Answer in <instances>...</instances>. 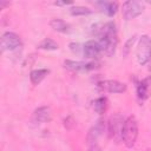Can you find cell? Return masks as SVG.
Segmentation results:
<instances>
[{"label": "cell", "mask_w": 151, "mask_h": 151, "mask_svg": "<svg viewBox=\"0 0 151 151\" xmlns=\"http://www.w3.org/2000/svg\"><path fill=\"white\" fill-rule=\"evenodd\" d=\"M145 151H151V149H147V150H145Z\"/></svg>", "instance_id": "d4e9b609"}, {"label": "cell", "mask_w": 151, "mask_h": 151, "mask_svg": "<svg viewBox=\"0 0 151 151\" xmlns=\"http://www.w3.org/2000/svg\"><path fill=\"white\" fill-rule=\"evenodd\" d=\"M88 151H103L97 144H94V145H91L90 147H88Z\"/></svg>", "instance_id": "7402d4cb"}, {"label": "cell", "mask_w": 151, "mask_h": 151, "mask_svg": "<svg viewBox=\"0 0 151 151\" xmlns=\"http://www.w3.org/2000/svg\"><path fill=\"white\" fill-rule=\"evenodd\" d=\"M137 137H138V123L133 116H130L124 120L120 138L127 147H132L136 144Z\"/></svg>", "instance_id": "7a4b0ae2"}, {"label": "cell", "mask_w": 151, "mask_h": 151, "mask_svg": "<svg viewBox=\"0 0 151 151\" xmlns=\"http://www.w3.org/2000/svg\"><path fill=\"white\" fill-rule=\"evenodd\" d=\"M54 4H55L57 6H64V5H68V4H72V1H63V2H61V1H55Z\"/></svg>", "instance_id": "603a6c76"}, {"label": "cell", "mask_w": 151, "mask_h": 151, "mask_svg": "<svg viewBox=\"0 0 151 151\" xmlns=\"http://www.w3.org/2000/svg\"><path fill=\"white\" fill-rule=\"evenodd\" d=\"M64 65L67 70L73 72H85L98 67L97 63H85V61H74V60H65Z\"/></svg>", "instance_id": "ba28073f"}, {"label": "cell", "mask_w": 151, "mask_h": 151, "mask_svg": "<svg viewBox=\"0 0 151 151\" xmlns=\"http://www.w3.org/2000/svg\"><path fill=\"white\" fill-rule=\"evenodd\" d=\"M70 13L72 15L79 17V15H88L92 13V11L87 7H84V6H73L70 8Z\"/></svg>", "instance_id": "ac0fdd59"}, {"label": "cell", "mask_w": 151, "mask_h": 151, "mask_svg": "<svg viewBox=\"0 0 151 151\" xmlns=\"http://www.w3.org/2000/svg\"><path fill=\"white\" fill-rule=\"evenodd\" d=\"M51 117H52V113H51V109L48 106H41V107H38L34 113H33V118L35 122L38 123H46V122H50L51 120Z\"/></svg>", "instance_id": "7c38bea8"}, {"label": "cell", "mask_w": 151, "mask_h": 151, "mask_svg": "<svg viewBox=\"0 0 151 151\" xmlns=\"http://www.w3.org/2000/svg\"><path fill=\"white\" fill-rule=\"evenodd\" d=\"M96 5L100 6L101 11L105 12L109 17H113L118 9V4L114 1H98L96 2Z\"/></svg>", "instance_id": "4fadbf2b"}, {"label": "cell", "mask_w": 151, "mask_h": 151, "mask_svg": "<svg viewBox=\"0 0 151 151\" xmlns=\"http://www.w3.org/2000/svg\"><path fill=\"white\" fill-rule=\"evenodd\" d=\"M105 130V122L104 119H98L97 123L88 130L87 136H86V142L88 144V146L97 144V140L99 139V137L103 134Z\"/></svg>", "instance_id": "8992f818"}, {"label": "cell", "mask_w": 151, "mask_h": 151, "mask_svg": "<svg viewBox=\"0 0 151 151\" xmlns=\"http://www.w3.org/2000/svg\"><path fill=\"white\" fill-rule=\"evenodd\" d=\"M100 51L101 50H100L99 42L96 41V40H88L83 46V53H84L85 58H87V59H92V58L98 57Z\"/></svg>", "instance_id": "8fae6325"}, {"label": "cell", "mask_w": 151, "mask_h": 151, "mask_svg": "<svg viewBox=\"0 0 151 151\" xmlns=\"http://www.w3.org/2000/svg\"><path fill=\"white\" fill-rule=\"evenodd\" d=\"M100 87L111 93H123L126 91V85L118 80H105L100 83Z\"/></svg>", "instance_id": "30bf717a"}, {"label": "cell", "mask_w": 151, "mask_h": 151, "mask_svg": "<svg viewBox=\"0 0 151 151\" xmlns=\"http://www.w3.org/2000/svg\"><path fill=\"white\" fill-rule=\"evenodd\" d=\"M70 47H71V51L73 52V53H78V51H79V45L78 44H70Z\"/></svg>", "instance_id": "44dd1931"}, {"label": "cell", "mask_w": 151, "mask_h": 151, "mask_svg": "<svg viewBox=\"0 0 151 151\" xmlns=\"http://www.w3.org/2000/svg\"><path fill=\"white\" fill-rule=\"evenodd\" d=\"M50 26L54 31L60 32V33H68L70 32V25L61 19H52L50 21Z\"/></svg>", "instance_id": "9a60e30c"}, {"label": "cell", "mask_w": 151, "mask_h": 151, "mask_svg": "<svg viewBox=\"0 0 151 151\" xmlns=\"http://www.w3.org/2000/svg\"><path fill=\"white\" fill-rule=\"evenodd\" d=\"M124 124V119L120 114H113L107 124V132L110 138H117L122 133V127Z\"/></svg>", "instance_id": "52a82bcc"}, {"label": "cell", "mask_w": 151, "mask_h": 151, "mask_svg": "<svg viewBox=\"0 0 151 151\" xmlns=\"http://www.w3.org/2000/svg\"><path fill=\"white\" fill-rule=\"evenodd\" d=\"M9 5V2H5V1H0V8H4L5 6Z\"/></svg>", "instance_id": "cb8c5ba5"}, {"label": "cell", "mask_w": 151, "mask_h": 151, "mask_svg": "<svg viewBox=\"0 0 151 151\" xmlns=\"http://www.w3.org/2000/svg\"><path fill=\"white\" fill-rule=\"evenodd\" d=\"M21 46V39L18 34L13 33V32H5L1 37V42H0V47H1V52L5 51H14L17 48H19Z\"/></svg>", "instance_id": "5b68a950"}, {"label": "cell", "mask_w": 151, "mask_h": 151, "mask_svg": "<svg viewBox=\"0 0 151 151\" xmlns=\"http://www.w3.org/2000/svg\"><path fill=\"white\" fill-rule=\"evenodd\" d=\"M48 72H50V71L46 70V68H38V70L32 71L31 74H29V79H31L32 84H33V85L40 84V83L45 79V77L48 74Z\"/></svg>", "instance_id": "5bb4252c"}, {"label": "cell", "mask_w": 151, "mask_h": 151, "mask_svg": "<svg viewBox=\"0 0 151 151\" xmlns=\"http://www.w3.org/2000/svg\"><path fill=\"white\" fill-rule=\"evenodd\" d=\"M99 46L103 52H105L107 55H113L117 44H118V38H117V29L114 22L110 21L106 22L105 25L101 26L99 31Z\"/></svg>", "instance_id": "6da1fadb"}, {"label": "cell", "mask_w": 151, "mask_h": 151, "mask_svg": "<svg viewBox=\"0 0 151 151\" xmlns=\"http://www.w3.org/2000/svg\"><path fill=\"white\" fill-rule=\"evenodd\" d=\"M137 96L140 100H146L151 96V77L144 78L137 85Z\"/></svg>", "instance_id": "9c48e42d"}, {"label": "cell", "mask_w": 151, "mask_h": 151, "mask_svg": "<svg viewBox=\"0 0 151 151\" xmlns=\"http://www.w3.org/2000/svg\"><path fill=\"white\" fill-rule=\"evenodd\" d=\"M123 17L125 20H131L140 15L144 11V5L140 1L130 0L123 4Z\"/></svg>", "instance_id": "277c9868"}, {"label": "cell", "mask_w": 151, "mask_h": 151, "mask_svg": "<svg viewBox=\"0 0 151 151\" xmlns=\"http://www.w3.org/2000/svg\"><path fill=\"white\" fill-rule=\"evenodd\" d=\"M93 105V110L97 112V113H99V114H103L105 111H106V109H107V99L105 98V97H99V98H97L93 103H92Z\"/></svg>", "instance_id": "2e32d148"}, {"label": "cell", "mask_w": 151, "mask_h": 151, "mask_svg": "<svg viewBox=\"0 0 151 151\" xmlns=\"http://www.w3.org/2000/svg\"><path fill=\"white\" fill-rule=\"evenodd\" d=\"M151 60V38L146 34L142 35L137 46V61L139 65H146Z\"/></svg>", "instance_id": "3957f363"}, {"label": "cell", "mask_w": 151, "mask_h": 151, "mask_svg": "<svg viewBox=\"0 0 151 151\" xmlns=\"http://www.w3.org/2000/svg\"><path fill=\"white\" fill-rule=\"evenodd\" d=\"M38 48L39 50H45V51H54V50H58V44L50 39V38H45L39 45H38Z\"/></svg>", "instance_id": "e0dca14e"}, {"label": "cell", "mask_w": 151, "mask_h": 151, "mask_svg": "<svg viewBox=\"0 0 151 151\" xmlns=\"http://www.w3.org/2000/svg\"><path fill=\"white\" fill-rule=\"evenodd\" d=\"M134 41H136V35L131 37V38L125 42V45H124V47H123V55H124V57H127V55H129V53H130V51H131V47H132V45L134 44Z\"/></svg>", "instance_id": "d6986e66"}, {"label": "cell", "mask_w": 151, "mask_h": 151, "mask_svg": "<svg viewBox=\"0 0 151 151\" xmlns=\"http://www.w3.org/2000/svg\"><path fill=\"white\" fill-rule=\"evenodd\" d=\"M64 125H65V127H66L67 130L72 129V127H73V125H74V122H73L72 117H67L66 119H64Z\"/></svg>", "instance_id": "ffe728a7"}, {"label": "cell", "mask_w": 151, "mask_h": 151, "mask_svg": "<svg viewBox=\"0 0 151 151\" xmlns=\"http://www.w3.org/2000/svg\"><path fill=\"white\" fill-rule=\"evenodd\" d=\"M150 71H151V66H150Z\"/></svg>", "instance_id": "484cf974"}]
</instances>
